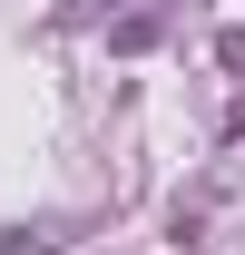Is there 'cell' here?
Returning a JSON list of instances; mask_svg holds the SVG:
<instances>
[{
  "mask_svg": "<svg viewBox=\"0 0 245 255\" xmlns=\"http://www.w3.org/2000/svg\"><path fill=\"white\" fill-rule=\"evenodd\" d=\"M157 30H167V10H137V20H118V49H147Z\"/></svg>",
  "mask_w": 245,
  "mask_h": 255,
  "instance_id": "7a4b0ae2",
  "label": "cell"
},
{
  "mask_svg": "<svg viewBox=\"0 0 245 255\" xmlns=\"http://www.w3.org/2000/svg\"><path fill=\"white\" fill-rule=\"evenodd\" d=\"M59 236H69L59 216H39V226H10V236H0V255H59Z\"/></svg>",
  "mask_w": 245,
  "mask_h": 255,
  "instance_id": "6da1fadb",
  "label": "cell"
}]
</instances>
